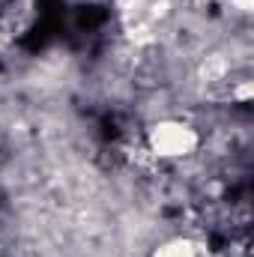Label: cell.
Returning <instances> with one entry per match:
<instances>
[{"instance_id":"1","label":"cell","mask_w":254,"mask_h":257,"mask_svg":"<svg viewBox=\"0 0 254 257\" xmlns=\"http://www.w3.org/2000/svg\"><path fill=\"white\" fill-rule=\"evenodd\" d=\"M144 147L156 162L183 165L203 150V128L191 117L171 114L144 126Z\"/></svg>"},{"instance_id":"2","label":"cell","mask_w":254,"mask_h":257,"mask_svg":"<svg viewBox=\"0 0 254 257\" xmlns=\"http://www.w3.org/2000/svg\"><path fill=\"white\" fill-rule=\"evenodd\" d=\"M147 257H203V245L191 233H168L150 245Z\"/></svg>"}]
</instances>
